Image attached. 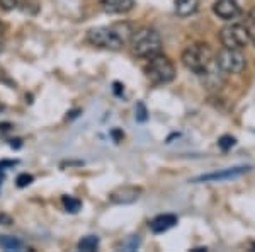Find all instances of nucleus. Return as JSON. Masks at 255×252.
<instances>
[{
  "label": "nucleus",
  "mask_w": 255,
  "mask_h": 252,
  "mask_svg": "<svg viewBox=\"0 0 255 252\" xmlns=\"http://www.w3.org/2000/svg\"><path fill=\"white\" fill-rule=\"evenodd\" d=\"M145 72H146V77L150 78V82L155 85L170 84L175 78L174 63H172V60L168 58V56L162 55V53L148 58V65H146Z\"/></svg>",
  "instance_id": "20e7f679"
},
{
  "label": "nucleus",
  "mask_w": 255,
  "mask_h": 252,
  "mask_svg": "<svg viewBox=\"0 0 255 252\" xmlns=\"http://www.w3.org/2000/svg\"><path fill=\"white\" fill-rule=\"evenodd\" d=\"M245 27L249 29L250 36L255 34V10H252L249 14V17H247V22H245Z\"/></svg>",
  "instance_id": "aec40b11"
},
{
  "label": "nucleus",
  "mask_w": 255,
  "mask_h": 252,
  "mask_svg": "<svg viewBox=\"0 0 255 252\" xmlns=\"http://www.w3.org/2000/svg\"><path fill=\"white\" fill-rule=\"evenodd\" d=\"M0 247L5 251H22L24 242L12 235H0Z\"/></svg>",
  "instance_id": "ddd939ff"
},
{
  "label": "nucleus",
  "mask_w": 255,
  "mask_h": 252,
  "mask_svg": "<svg viewBox=\"0 0 255 252\" xmlns=\"http://www.w3.org/2000/svg\"><path fill=\"white\" fill-rule=\"evenodd\" d=\"M17 165V160H2L0 162V171H5V167H14Z\"/></svg>",
  "instance_id": "4be33fe9"
},
{
  "label": "nucleus",
  "mask_w": 255,
  "mask_h": 252,
  "mask_svg": "<svg viewBox=\"0 0 255 252\" xmlns=\"http://www.w3.org/2000/svg\"><path fill=\"white\" fill-rule=\"evenodd\" d=\"M148 119V111H146V107L143 102H138L136 104V121L139 123H145Z\"/></svg>",
  "instance_id": "f3484780"
},
{
  "label": "nucleus",
  "mask_w": 255,
  "mask_h": 252,
  "mask_svg": "<svg viewBox=\"0 0 255 252\" xmlns=\"http://www.w3.org/2000/svg\"><path fill=\"white\" fill-rule=\"evenodd\" d=\"M15 183H17V188H27L31 183H32V176L31 174H19L17 179H15Z\"/></svg>",
  "instance_id": "6ab92c4d"
},
{
  "label": "nucleus",
  "mask_w": 255,
  "mask_h": 252,
  "mask_svg": "<svg viewBox=\"0 0 255 252\" xmlns=\"http://www.w3.org/2000/svg\"><path fill=\"white\" fill-rule=\"evenodd\" d=\"M0 222H3V225H10L12 220L9 217H5V215H0Z\"/></svg>",
  "instance_id": "5701e85b"
},
{
  "label": "nucleus",
  "mask_w": 255,
  "mask_h": 252,
  "mask_svg": "<svg viewBox=\"0 0 255 252\" xmlns=\"http://www.w3.org/2000/svg\"><path fill=\"white\" fill-rule=\"evenodd\" d=\"M77 247H79V251H84V252L96 251L99 247V237H96V235H87V237L80 239Z\"/></svg>",
  "instance_id": "4468645a"
},
{
  "label": "nucleus",
  "mask_w": 255,
  "mask_h": 252,
  "mask_svg": "<svg viewBox=\"0 0 255 252\" xmlns=\"http://www.w3.org/2000/svg\"><path fill=\"white\" fill-rule=\"evenodd\" d=\"M141 193V188L138 186H119L109 194V200L114 205H131L139 200Z\"/></svg>",
  "instance_id": "6e6552de"
},
{
  "label": "nucleus",
  "mask_w": 255,
  "mask_h": 252,
  "mask_svg": "<svg viewBox=\"0 0 255 252\" xmlns=\"http://www.w3.org/2000/svg\"><path fill=\"white\" fill-rule=\"evenodd\" d=\"M131 51L138 58H151L162 51V38L155 29L143 27L131 34L129 38Z\"/></svg>",
  "instance_id": "7ed1b4c3"
},
{
  "label": "nucleus",
  "mask_w": 255,
  "mask_h": 252,
  "mask_svg": "<svg viewBox=\"0 0 255 252\" xmlns=\"http://www.w3.org/2000/svg\"><path fill=\"white\" fill-rule=\"evenodd\" d=\"M250 167L247 165H240V167H230V169H225V171H220V172H211V174H204V176H199V177H194L192 183H220V181H228V179H235V177H240L244 176L245 172H249Z\"/></svg>",
  "instance_id": "0eeeda50"
},
{
  "label": "nucleus",
  "mask_w": 255,
  "mask_h": 252,
  "mask_svg": "<svg viewBox=\"0 0 255 252\" xmlns=\"http://www.w3.org/2000/svg\"><path fill=\"white\" fill-rule=\"evenodd\" d=\"M235 143H237V140L233 138V136H230V135H225V136H221L220 140H218V147L221 148V150H230L232 147H235Z\"/></svg>",
  "instance_id": "dca6fc26"
},
{
  "label": "nucleus",
  "mask_w": 255,
  "mask_h": 252,
  "mask_svg": "<svg viewBox=\"0 0 255 252\" xmlns=\"http://www.w3.org/2000/svg\"><path fill=\"white\" fill-rule=\"evenodd\" d=\"M0 38H2V24H0Z\"/></svg>",
  "instance_id": "393cba45"
},
{
  "label": "nucleus",
  "mask_w": 255,
  "mask_h": 252,
  "mask_svg": "<svg viewBox=\"0 0 255 252\" xmlns=\"http://www.w3.org/2000/svg\"><path fill=\"white\" fill-rule=\"evenodd\" d=\"M22 3V0H0V7L3 10H14Z\"/></svg>",
  "instance_id": "a211bd4d"
},
{
  "label": "nucleus",
  "mask_w": 255,
  "mask_h": 252,
  "mask_svg": "<svg viewBox=\"0 0 255 252\" xmlns=\"http://www.w3.org/2000/svg\"><path fill=\"white\" fill-rule=\"evenodd\" d=\"M61 203H63L65 210H67L68 213H77L82 208V201L73 196H63L61 198Z\"/></svg>",
  "instance_id": "2eb2a0df"
},
{
  "label": "nucleus",
  "mask_w": 255,
  "mask_h": 252,
  "mask_svg": "<svg viewBox=\"0 0 255 252\" xmlns=\"http://www.w3.org/2000/svg\"><path fill=\"white\" fill-rule=\"evenodd\" d=\"M101 5L108 14H126L134 7V0H101Z\"/></svg>",
  "instance_id": "9b49d317"
},
{
  "label": "nucleus",
  "mask_w": 255,
  "mask_h": 252,
  "mask_svg": "<svg viewBox=\"0 0 255 252\" xmlns=\"http://www.w3.org/2000/svg\"><path fill=\"white\" fill-rule=\"evenodd\" d=\"M133 31L126 24H114V26H101L94 27L87 32V41L92 46L104 48V49H121L126 44V41L131 38Z\"/></svg>",
  "instance_id": "f257e3e1"
},
{
  "label": "nucleus",
  "mask_w": 255,
  "mask_h": 252,
  "mask_svg": "<svg viewBox=\"0 0 255 252\" xmlns=\"http://www.w3.org/2000/svg\"><path fill=\"white\" fill-rule=\"evenodd\" d=\"M199 9V0H175V14L180 17H189Z\"/></svg>",
  "instance_id": "f8f14e48"
},
{
  "label": "nucleus",
  "mask_w": 255,
  "mask_h": 252,
  "mask_svg": "<svg viewBox=\"0 0 255 252\" xmlns=\"http://www.w3.org/2000/svg\"><path fill=\"white\" fill-rule=\"evenodd\" d=\"M114 92H116V94H121V84H118V82L114 84Z\"/></svg>",
  "instance_id": "b1692460"
},
{
  "label": "nucleus",
  "mask_w": 255,
  "mask_h": 252,
  "mask_svg": "<svg viewBox=\"0 0 255 252\" xmlns=\"http://www.w3.org/2000/svg\"><path fill=\"white\" fill-rule=\"evenodd\" d=\"M216 67L225 73V75H237L242 73L247 67V58L242 53V49L235 48H223L215 58Z\"/></svg>",
  "instance_id": "39448f33"
},
{
  "label": "nucleus",
  "mask_w": 255,
  "mask_h": 252,
  "mask_svg": "<svg viewBox=\"0 0 255 252\" xmlns=\"http://www.w3.org/2000/svg\"><path fill=\"white\" fill-rule=\"evenodd\" d=\"M138 246H139V239H138V235H136V237H133L129 242L126 244V249H128V251H134Z\"/></svg>",
  "instance_id": "412c9836"
},
{
  "label": "nucleus",
  "mask_w": 255,
  "mask_h": 252,
  "mask_svg": "<svg viewBox=\"0 0 255 252\" xmlns=\"http://www.w3.org/2000/svg\"><path fill=\"white\" fill-rule=\"evenodd\" d=\"M182 60L184 67L189 72L196 73V75H204L209 68L215 63V56H213L211 48L206 43H192L182 51Z\"/></svg>",
  "instance_id": "f03ea898"
},
{
  "label": "nucleus",
  "mask_w": 255,
  "mask_h": 252,
  "mask_svg": "<svg viewBox=\"0 0 255 252\" xmlns=\"http://www.w3.org/2000/svg\"><path fill=\"white\" fill-rule=\"evenodd\" d=\"M213 12L223 20H233L242 14V9L237 0H216Z\"/></svg>",
  "instance_id": "1a4fd4ad"
},
{
  "label": "nucleus",
  "mask_w": 255,
  "mask_h": 252,
  "mask_svg": "<svg viewBox=\"0 0 255 252\" xmlns=\"http://www.w3.org/2000/svg\"><path fill=\"white\" fill-rule=\"evenodd\" d=\"M0 109H2V104H0Z\"/></svg>",
  "instance_id": "bb28decb"
},
{
  "label": "nucleus",
  "mask_w": 255,
  "mask_h": 252,
  "mask_svg": "<svg viewBox=\"0 0 255 252\" xmlns=\"http://www.w3.org/2000/svg\"><path fill=\"white\" fill-rule=\"evenodd\" d=\"M252 38H254V43H255V34H254V36H252Z\"/></svg>",
  "instance_id": "a878e982"
},
{
  "label": "nucleus",
  "mask_w": 255,
  "mask_h": 252,
  "mask_svg": "<svg viewBox=\"0 0 255 252\" xmlns=\"http://www.w3.org/2000/svg\"><path fill=\"white\" fill-rule=\"evenodd\" d=\"M250 32L245 27V24H228L220 31V41L223 48H235L242 49L249 44Z\"/></svg>",
  "instance_id": "423d86ee"
},
{
  "label": "nucleus",
  "mask_w": 255,
  "mask_h": 252,
  "mask_svg": "<svg viewBox=\"0 0 255 252\" xmlns=\"http://www.w3.org/2000/svg\"><path fill=\"white\" fill-rule=\"evenodd\" d=\"M177 225V217L175 215L165 213V215H158L153 220L150 222V230L153 234H163L167 230H170L172 227Z\"/></svg>",
  "instance_id": "9d476101"
}]
</instances>
